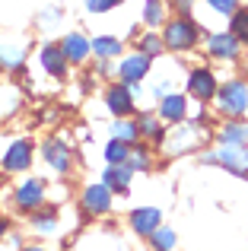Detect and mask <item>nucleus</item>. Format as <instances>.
Instances as JSON below:
<instances>
[{
	"instance_id": "1",
	"label": "nucleus",
	"mask_w": 248,
	"mask_h": 251,
	"mask_svg": "<svg viewBox=\"0 0 248 251\" xmlns=\"http://www.w3.org/2000/svg\"><path fill=\"white\" fill-rule=\"evenodd\" d=\"M162 45L166 51H194L200 45V25L191 16H175L162 29Z\"/></svg>"
},
{
	"instance_id": "2",
	"label": "nucleus",
	"mask_w": 248,
	"mask_h": 251,
	"mask_svg": "<svg viewBox=\"0 0 248 251\" xmlns=\"http://www.w3.org/2000/svg\"><path fill=\"white\" fill-rule=\"evenodd\" d=\"M217 108L226 118H242L248 111V83L245 80H226L217 89Z\"/></svg>"
},
{
	"instance_id": "3",
	"label": "nucleus",
	"mask_w": 248,
	"mask_h": 251,
	"mask_svg": "<svg viewBox=\"0 0 248 251\" xmlns=\"http://www.w3.org/2000/svg\"><path fill=\"white\" fill-rule=\"evenodd\" d=\"M200 159L207 166H223L236 175H248V147H239V143H220V150L204 153Z\"/></svg>"
},
{
	"instance_id": "4",
	"label": "nucleus",
	"mask_w": 248,
	"mask_h": 251,
	"mask_svg": "<svg viewBox=\"0 0 248 251\" xmlns=\"http://www.w3.org/2000/svg\"><path fill=\"white\" fill-rule=\"evenodd\" d=\"M200 140H204L200 124H181L178 121V127H172L166 137H162V147H166L172 156H178V153H191V150H198Z\"/></svg>"
},
{
	"instance_id": "5",
	"label": "nucleus",
	"mask_w": 248,
	"mask_h": 251,
	"mask_svg": "<svg viewBox=\"0 0 248 251\" xmlns=\"http://www.w3.org/2000/svg\"><path fill=\"white\" fill-rule=\"evenodd\" d=\"M217 76H213V70L207 67H194L191 74H188V96L198 99V102H210V99H217Z\"/></svg>"
},
{
	"instance_id": "6",
	"label": "nucleus",
	"mask_w": 248,
	"mask_h": 251,
	"mask_svg": "<svg viewBox=\"0 0 248 251\" xmlns=\"http://www.w3.org/2000/svg\"><path fill=\"white\" fill-rule=\"evenodd\" d=\"M149 67H153V57L143 54V51H137V54H124L121 64H118V76L124 83H140L143 76L149 74Z\"/></svg>"
},
{
	"instance_id": "7",
	"label": "nucleus",
	"mask_w": 248,
	"mask_h": 251,
	"mask_svg": "<svg viewBox=\"0 0 248 251\" xmlns=\"http://www.w3.org/2000/svg\"><path fill=\"white\" fill-rule=\"evenodd\" d=\"M207 54L217 61H239V38L232 32H213L207 38Z\"/></svg>"
},
{
	"instance_id": "8",
	"label": "nucleus",
	"mask_w": 248,
	"mask_h": 251,
	"mask_svg": "<svg viewBox=\"0 0 248 251\" xmlns=\"http://www.w3.org/2000/svg\"><path fill=\"white\" fill-rule=\"evenodd\" d=\"M83 210L86 213H108L112 210V188H108L105 181H96L89 184L86 191H83Z\"/></svg>"
},
{
	"instance_id": "9",
	"label": "nucleus",
	"mask_w": 248,
	"mask_h": 251,
	"mask_svg": "<svg viewBox=\"0 0 248 251\" xmlns=\"http://www.w3.org/2000/svg\"><path fill=\"white\" fill-rule=\"evenodd\" d=\"M105 105L115 118H130L134 115V92L124 83H115V86H108V92H105Z\"/></svg>"
},
{
	"instance_id": "10",
	"label": "nucleus",
	"mask_w": 248,
	"mask_h": 251,
	"mask_svg": "<svg viewBox=\"0 0 248 251\" xmlns=\"http://www.w3.org/2000/svg\"><path fill=\"white\" fill-rule=\"evenodd\" d=\"M42 159L48 162L54 172H70V166H74V156H70V147L64 140H45L42 143Z\"/></svg>"
},
{
	"instance_id": "11",
	"label": "nucleus",
	"mask_w": 248,
	"mask_h": 251,
	"mask_svg": "<svg viewBox=\"0 0 248 251\" xmlns=\"http://www.w3.org/2000/svg\"><path fill=\"white\" fill-rule=\"evenodd\" d=\"M45 203V181L42 178H25L16 188V207L19 210H38Z\"/></svg>"
},
{
	"instance_id": "12",
	"label": "nucleus",
	"mask_w": 248,
	"mask_h": 251,
	"mask_svg": "<svg viewBox=\"0 0 248 251\" xmlns=\"http://www.w3.org/2000/svg\"><path fill=\"white\" fill-rule=\"evenodd\" d=\"M61 51H64V57H67V61L83 64L89 54H93V42H89L83 32H67V35L61 38Z\"/></svg>"
},
{
	"instance_id": "13",
	"label": "nucleus",
	"mask_w": 248,
	"mask_h": 251,
	"mask_svg": "<svg viewBox=\"0 0 248 251\" xmlns=\"http://www.w3.org/2000/svg\"><path fill=\"white\" fill-rule=\"evenodd\" d=\"M162 226V213L156 207H137L134 213H130V229H134L137 235H143V239H149V232L153 229Z\"/></svg>"
},
{
	"instance_id": "14",
	"label": "nucleus",
	"mask_w": 248,
	"mask_h": 251,
	"mask_svg": "<svg viewBox=\"0 0 248 251\" xmlns=\"http://www.w3.org/2000/svg\"><path fill=\"white\" fill-rule=\"evenodd\" d=\"M29 166H32V143L29 140L10 143V150L3 156V172H25Z\"/></svg>"
},
{
	"instance_id": "15",
	"label": "nucleus",
	"mask_w": 248,
	"mask_h": 251,
	"mask_svg": "<svg viewBox=\"0 0 248 251\" xmlns=\"http://www.w3.org/2000/svg\"><path fill=\"white\" fill-rule=\"evenodd\" d=\"M38 61H42V67L48 70L54 80H64L67 76V57H64V51H61V45H45L42 48V54H38Z\"/></svg>"
},
{
	"instance_id": "16",
	"label": "nucleus",
	"mask_w": 248,
	"mask_h": 251,
	"mask_svg": "<svg viewBox=\"0 0 248 251\" xmlns=\"http://www.w3.org/2000/svg\"><path fill=\"white\" fill-rule=\"evenodd\" d=\"M185 115H188V99L181 96V92H169V96H162V102H159V118H162V121L178 124V121H185Z\"/></svg>"
},
{
	"instance_id": "17",
	"label": "nucleus",
	"mask_w": 248,
	"mask_h": 251,
	"mask_svg": "<svg viewBox=\"0 0 248 251\" xmlns=\"http://www.w3.org/2000/svg\"><path fill=\"white\" fill-rule=\"evenodd\" d=\"M130 175H134V169H130L127 162H118V166H108L105 172H102V181H105L112 191H118V194H127Z\"/></svg>"
},
{
	"instance_id": "18",
	"label": "nucleus",
	"mask_w": 248,
	"mask_h": 251,
	"mask_svg": "<svg viewBox=\"0 0 248 251\" xmlns=\"http://www.w3.org/2000/svg\"><path fill=\"white\" fill-rule=\"evenodd\" d=\"M93 54L99 61H115V57L124 54V45L112 35H99V38H93Z\"/></svg>"
},
{
	"instance_id": "19",
	"label": "nucleus",
	"mask_w": 248,
	"mask_h": 251,
	"mask_svg": "<svg viewBox=\"0 0 248 251\" xmlns=\"http://www.w3.org/2000/svg\"><path fill=\"white\" fill-rule=\"evenodd\" d=\"M217 140L220 143H239V147H245V143H248V127H245L242 121H236V118H232V121H226L223 127H220Z\"/></svg>"
},
{
	"instance_id": "20",
	"label": "nucleus",
	"mask_w": 248,
	"mask_h": 251,
	"mask_svg": "<svg viewBox=\"0 0 248 251\" xmlns=\"http://www.w3.org/2000/svg\"><path fill=\"white\" fill-rule=\"evenodd\" d=\"M112 137H115V140H124L127 147H134V143L140 140V130H137V121H130V118H118V121L112 124Z\"/></svg>"
},
{
	"instance_id": "21",
	"label": "nucleus",
	"mask_w": 248,
	"mask_h": 251,
	"mask_svg": "<svg viewBox=\"0 0 248 251\" xmlns=\"http://www.w3.org/2000/svg\"><path fill=\"white\" fill-rule=\"evenodd\" d=\"M149 245H153L156 251H175V245H178V235H175V229L169 226H159L149 232Z\"/></svg>"
},
{
	"instance_id": "22",
	"label": "nucleus",
	"mask_w": 248,
	"mask_h": 251,
	"mask_svg": "<svg viewBox=\"0 0 248 251\" xmlns=\"http://www.w3.org/2000/svg\"><path fill=\"white\" fill-rule=\"evenodd\" d=\"M143 23H147L149 29L166 23V0H147V3H143Z\"/></svg>"
},
{
	"instance_id": "23",
	"label": "nucleus",
	"mask_w": 248,
	"mask_h": 251,
	"mask_svg": "<svg viewBox=\"0 0 248 251\" xmlns=\"http://www.w3.org/2000/svg\"><path fill=\"white\" fill-rule=\"evenodd\" d=\"M229 32L239 38V45H248V6H239L229 16Z\"/></svg>"
},
{
	"instance_id": "24",
	"label": "nucleus",
	"mask_w": 248,
	"mask_h": 251,
	"mask_svg": "<svg viewBox=\"0 0 248 251\" xmlns=\"http://www.w3.org/2000/svg\"><path fill=\"white\" fill-rule=\"evenodd\" d=\"M32 229H35V235H51L57 229V213L54 210H38L32 216Z\"/></svg>"
},
{
	"instance_id": "25",
	"label": "nucleus",
	"mask_w": 248,
	"mask_h": 251,
	"mask_svg": "<svg viewBox=\"0 0 248 251\" xmlns=\"http://www.w3.org/2000/svg\"><path fill=\"white\" fill-rule=\"evenodd\" d=\"M127 156H130V147L124 140H108V147H105V162L108 166H118V162H127Z\"/></svg>"
},
{
	"instance_id": "26",
	"label": "nucleus",
	"mask_w": 248,
	"mask_h": 251,
	"mask_svg": "<svg viewBox=\"0 0 248 251\" xmlns=\"http://www.w3.org/2000/svg\"><path fill=\"white\" fill-rule=\"evenodd\" d=\"M137 130H140V137H147V140H156V143L162 140V127H159V121H156L153 115L137 118Z\"/></svg>"
},
{
	"instance_id": "27",
	"label": "nucleus",
	"mask_w": 248,
	"mask_h": 251,
	"mask_svg": "<svg viewBox=\"0 0 248 251\" xmlns=\"http://www.w3.org/2000/svg\"><path fill=\"white\" fill-rule=\"evenodd\" d=\"M127 166L134 169V172H149V150L143 147V143H134V147H130Z\"/></svg>"
},
{
	"instance_id": "28",
	"label": "nucleus",
	"mask_w": 248,
	"mask_h": 251,
	"mask_svg": "<svg viewBox=\"0 0 248 251\" xmlns=\"http://www.w3.org/2000/svg\"><path fill=\"white\" fill-rule=\"evenodd\" d=\"M140 51H143V54H149V57H159L162 51H166V45H162V35H156L153 29L143 32V35H140Z\"/></svg>"
},
{
	"instance_id": "29",
	"label": "nucleus",
	"mask_w": 248,
	"mask_h": 251,
	"mask_svg": "<svg viewBox=\"0 0 248 251\" xmlns=\"http://www.w3.org/2000/svg\"><path fill=\"white\" fill-rule=\"evenodd\" d=\"M23 61H25V51H19V48H3L0 51V64L3 67H23Z\"/></svg>"
},
{
	"instance_id": "30",
	"label": "nucleus",
	"mask_w": 248,
	"mask_h": 251,
	"mask_svg": "<svg viewBox=\"0 0 248 251\" xmlns=\"http://www.w3.org/2000/svg\"><path fill=\"white\" fill-rule=\"evenodd\" d=\"M207 6L213 13H220V16H232L239 10V0H207Z\"/></svg>"
},
{
	"instance_id": "31",
	"label": "nucleus",
	"mask_w": 248,
	"mask_h": 251,
	"mask_svg": "<svg viewBox=\"0 0 248 251\" xmlns=\"http://www.w3.org/2000/svg\"><path fill=\"white\" fill-rule=\"evenodd\" d=\"M121 0H86V10L89 13H108V10H115Z\"/></svg>"
},
{
	"instance_id": "32",
	"label": "nucleus",
	"mask_w": 248,
	"mask_h": 251,
	"mask_svg": "<svg viewBox=\"0 0 248 251\" xmlns=\"http://www.w3.org/2000/svg\"><path fill=\"white\" fill-rule=\"evenodd\" d=\"M6 232H10V223L0 220V242H3V235H6Z\"/></svg>"
},
{
	"instance_id": "33",
	"label": "nucleus",
	"mask_w": 248,
	"mask_h": 251,
	"mask_svg": "<svg viewBox=\"0 0 248 251\" xmlns=\"http://www.w3.org/2000/svg\"><path fill=\"white\" fill-rule=\"evenodd\" d=\"M23 251H45V248H38V245H32V248H23Z\"/></svg>"
},
{
	"instance_id": "34",
	"label": "nucleus",
	"mask_w": 248,
	"mask_h": 251,
	"mask_svg": "<svg viewBox=\"0 0 248 251\" xmlns=\"http://www.w3.org/2000/svg\"><path fill=\"white\" fill-rule=\"evenodd\" d=\"M0 70H3V64H0Z\"/></svg>"
}]
</instances>
